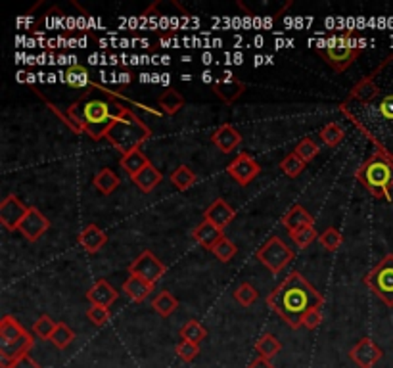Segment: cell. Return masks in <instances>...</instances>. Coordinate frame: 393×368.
<instances>
[{
	"instance_id": "83f0119b",
	"label": "cell",
	"mask_w": 393,
	"mask_h": 368,
	"mask_svg": "<svg viewBox=\"0 0 393 368\" xmlns=\"http://www.w3.org/2000/svg\"><path fill=\"white\" fill-rule=\"evenodd\" d=\"M152 307H154V311H156L157 315H162V317H169V315H173V312L177 311L179 301H177L175 295H171L169 292H159L156 298H154V303H152Z\"/></svg>"
},
{
	"instance_id": "cb8c5ba5",
	"label": "cell",
	"mask_w": 393,
	"mask_h": 368,
	"mask_svg": "<svg viewBox=\"0 0 393 368\" xmlns=\"http://www.w3.org/2000/svg\"><path fill=\"white\" fill-rule=\"evenodd\" d=\"M119 163H121V167L125 169L127 173H129V177L132 179V177H137L144 167L150 165V159H148V156H146L142 150H135L131 152V154L121 157V162Z\"/></svg>"
},
{
	"instance_id": "b9f144b4",
	"label": "cell",
	"mask_w": 393,
	"mask_h": 368,
	"mask_svg": "<svg viewBox=\"0 0 393 368\" xmlns=\"http://www.w3.org/2000/svg\"><path fill=\"white\" fill-rule=\"evenodd\" d=\"M177 355L181 357L184 362H192L196 357L200 355V345L187 342V340H181V343L177 345Z\"/></svg>"
},
{
	"instance_id": "ee69618b",
	"label": "cell",
	"mask_w": 393,
	"mask_h": 368,
	"mask_svg": "<svg viewBox=\"0 0 393 368\" xmlns=\"http://www.w3.org/2000/svg\"><path fill=\"white\" fill-rule=\"evenodd\" d=\"M323 322V315H320V309H313V311H309L303 317V322H301V326L303 328H307V330H315V328H318V325Z\"/></svg>"
},
{
	"instance_id": "e575fe53",
	"label": "cell",
	"mask_w": 393,
	"mask_h": 368,
	"mask_svg": "<svg viewBox=\"0 0 393 368\" xmlns=\"http://www.w3.org/2000/svg\"><path fill=\"white\" fill-rule=\"evenodd\" d=\"M290 236H292V240L295 242V246H298V248L305 250L307 246H311V243L317 240L318 234H317V231H315V225H307V226H301V228H298V231L290 232Z\"/></svg>"
},
{
	"instance_id": "3957f363",
	"label": "cell",
	"mask_w": 393,
	"mask_h": 368,
	"mask_svg": "<svg viewBox=\"0 0 393 368\" xmlns=\"http://www.w3.org/2000/svg\"><path fill=\"white\" fill-rule=\"evenodd\" d=\"M115 94H108L106 98H98L90 93H83L77 102H73L68 110V125L73 127V131L87 132L93 140L106 138L110 127L123 110V104H119Z\"/></svg>"
},
{
	"instance_id": "d4e9b609",
	"label": "cell",
	"mask_w": 393,
	"mask_h": 368,
	"mask_svg": "<svg viewBox=\"0 0 393 368\" xmlns=\"http://www.w3.org/2000/svg\"><path fill=\"white\" fill-rule=\"evenodd\" d=\"M157 106L162 107V112L165 113V115H175V113L181 112V107L184 106V98L177 93L175 88H167L165 93L159 94Z\"/></svg>"
},
{
	"instance_id": "e0dca14e",
	"label": "cell",
	"mask_w": 393,
	"mask_h": 368,
	"mask_svg": "<svg viewBox=\"0 0 393 368\" xmlns=\"http://www.w3.org/2000/svg\"><path fill=\"white\" fill-rule=\"evenodd\" d=\"M211 142L215 144L223 154H231V152L236 150L238 146L242 144V137H240V132H238L234 127L225 123V125H221L217 131L213 132Z\"/></svg>"
},
{
	"instance_id": "5b68a950",
	"label": "cell",
	"mask_w": 393,
	"mask_h": 368,
	"mask_svg": "<svg viewBox=\"0 0 393 368\" xmlns=\"http://www.w3.org/2000/svg\"><path fill=\"white\" fill-rule=\"evenodd\" d=\"M357 181L378 200H389L393 190V159L376 152L357 169Z\"/></svg>"
},
{
	"instance_id": "4fadbf2b",
	"label": "cell",
	"mask_w": 393,
	"mask_h": 368,
	"mask_svg": "<svg viewBox=\"0 0 393 368\" xmlns=\"http://www.w3.org/2000/svg\"><path fill=\"white\" fill-rule=\"evenodd\" d=\"M382 357H384V353H382L380 347L370 337L359 340L350 351V359L359 368H372L376 362L380 361Z\"/></svg>"
},
{
	"instance_id": "2e32d148",
	"label": "cell",
	"mask_w": 393,
	"mask_h": 368,
	"mask_svg": "<svg viewBox=\"0 0 393 368\" xmlns=\"http://www.w3.org/2000/svg\"><path fill=\"white\" fill-rule=\"evenodd\" d=\"M243 90H246V85L234 75H225L223 79L213 83V93L226 104H234L242 96Z\"/></svg>"
},
{
	"instance_id": "6da1fadb",
	"label": "cell",
	"mask_w": 393,
	"mask_h": 368,
	"mask_svg": "<svg viewBox=\"0 0 393 368\" xmlns=\"http://www.w3.org/2000/svg\"><path fill=\"white\" fill-rule=\"evenodd\" d=\"M340 112L374 144L376 150L393 159V54L351 88L340 104Z\"/></svg>"
},
{
	"instance_id": "8fae6325",
	"label": "cell",
	"mask_w": 393,
	"mask_h": 368,
	"mask_svg": "<svg viewBox=\"0 0 393 368\" xmlns=\"http://www.w3.org/2000/svg\"><path fill=\"white\" fill-rule=\"evenodd\" d=\"M226 173H229L240 186H246V184H250V182L261 173V167H259V163H257L250 154H238V156L226 165Z\"/></svg>"
},
{
	"instance_id": "9a60e30c",
	"label": "cell",
	"mask_w": 393,
	"mask_h": 368,
	"mask_svg": "<svg viewBox=\"0 0 393 368\" xmlns=\"http://www.w3.org/2000/svg\"><path fill=\"white\" fill-rule=\"evenodd\" d=\"M234 217H236L234 207L229 206L223 198H217V200L213 201L211 206L207 207L206 211H204V219L209 221L211 225L219 226L221 231L231 225L232 221H234Z\"/></svg>"
},
{
	"instance_id": "4dcf8cb0",
	"label": "cell",
	"mask_w": 393,
	"mask_h": 368,
	"mask_svg": "<svg viewBox=\"0 0 393 368\" xmlns=\"http://www.w3.org/2000/svg\"><path fill=\"white\" fill-rule=\"evenodd\" d=\"M63 81H68L71 87H75V88L94 87V85H90V81H88L87 69L81 68V65H71V68L66 71V75H63Z\"/></svg>"
},
{
	"instance_id": "30bf717a",
	"label": "cell",
	"mask_w": 393,
	"mask_h": 368,
	"mask_svg": "<svg viewBox=\"0 0 393 368\" xmlns=\"http://www.w3.org/2000/svg\"><path fill=\"white\" fill-rule=\"evenodd\" d=\"M165 270H167L165 265H163L150 250L142 251V253L129 265V275L140 276V278L150 282V284H156V282L165 275Z\"/></svg>"
},
{
	"instance_id": "f6af8a7d",
	"label": "cell",
	"mask_w": 393,
	"mask_h": 368,
	"mask_svg": "<svg viewBox=\"0 0 393 368\" xmlns=\"http://www.w3.org/2000/svg\"><path fill=\"white\" fill-rule=\"evenodd\" d=\"M248 368H275V367H273V362L268 361V359L257 357L256 361L250 362V367H248Z\"/></svg>"
},
{
	"instance_id": "484cf974",
	"label": "cell",
	"mask_w": 393,
	"mask_h": 368,
	"mask_svg": "<svg viewBox=\"0 0 393 368\" xmlns=\"http://www.w3.org/2000/svg\"><path fill=\"white\" fill-rule=\"evenodd\" d=\"M121 184L119 177L113 173L112 169H100L96 175H94V186L98 188V192H102L104 196H110L117 190V186Z\"/></svg>"
},
{
	"instance_id": "f546056e",
	"label": "cell",
	"mask_w": 393,
	"mask_h": 368,
	"mask_svg": "<svg viewBox=\"0 0 393 368\" xmlns=\"http://www.w3.org/2000/svg\"><path fill=\"white\" fill-rule=\"evenodd\" d=\"M181 337L182 340H187V342L200 345L207 337V330L198 322V320H188L187 325L181 328Z\"/></svg>"
},
{
	"instance_id": "74e56055",
	"label": "cell",
	"mask_w": 393,
	"mask_h": 368,
	"mask_svg": "<svg viewBox=\"0 0 393 368\" xmlns=\"http://www.w3.org/2000/svg\"><path fill=\"white\" fill-rule=\"evenodd\" d=\"M234 300L243 307L253 305L257 300V290L251 286L250 282H243V284H240V286L234 290Z\"/></svg>"
},
{
	"instance_id": "277c9868",
	"label": "cell",
	"mask_w": 393,
	"mask_h": 368,
	"mask_svg": "<svg viewBox=\"0 0 393 368\" xmlns=\"http://www.w3.org/2000/svg\"><path fill=\"white\" fill-rule=\"evenodd\" d=\"M152 137V129L142 119L135 115L127 106H123L117 119L113 121V125L110 127L106 138L108 142L112 144L113 148H117L123 156L131 154L135 150H140L148 138Z\"/></svg>"
},
{
	"instance_id": "7bdbcfd3",
	"label": "cell",
	"mask_w": 393,
	"mask_h": 368,
	"mask_svg": "<svg viewBox=\"0 0 393 368\" xmlns=\"http://www.w3.org/2000/svg\"><path fill=\"white\" fill-rule=\"evenodd\" d=\"M2 368H41V364L31 355H23L16 361L2 362Z\"/></svg>"
},
{
	"instance_id": "44dd1931",
	"label": "cell",
	"mask_w": 393,
	"mask_h": 368,
	"mask_svg": "<svg viewBox=\"0 0 393 368\" xmlns=\"http://www.w3.org/2000/svg\"><path fill=\"white\" fill-rule=\"evenodd\" d=\"M282 225L286 226L288 232H293L298 231V228H301V226L315 225V217L307 211L305 207L293 206L292 209H288L286 215L282 217Z\"/></svg>"
},
{
	"instance_id": "52a82bcc",
	"label": "cell",
	"mask_w": 393,
	"mask_h": 368,
	"mask_svg": "<svg viewBox=\"0 0 393 368\" xmlns=\"http://www.w3.org/2000/svg\"><path fill=\"white\" fill-rule=\"evenodd\" d=\"M362 282L374 292L378 300L387 307H393V253L382 257V261L362 278Z\"/></svg>"
},
{
	"instance_id": "f1b7e54d",
	"label": "cell",
	"mask_w": 393,
	"mask_h": 368,
	"mask_svg": "<svg viewBox=\"0 0 393 368\" xmlns=\"http://www.w3.org/2000/svg\"><path fill=\"white\" fill-rule=\"evenodd\" d=\"M171 182L175 184L179 190H188L196 184V173L188 165H179V167L171 173Z\"/></svg>"
},
{
	"instance_id": "1f68e13d",
	"label": "cell",
	"mask_w": 393,
	"mask_h": 368,
	"mask_svg": "<svg viewBox=\"0 0 393 368\" xmlns=\"http://www.w3.org/2000/svg\"><path fill=\"white\" fill-rule=\"evenodd\" d=\"M318 152H320L318 144L315 142V140H311V138H303V140H300L298 146L293 148V154L300 157L303 163L313 162V159L318 156Z\"/></svg>"
},
{
	"instance_id": "d6986e66",
	"label": "cell",
	"mask_w": 393,
	"mask_h": 368,
	"mask_svg": "<svg viewBox=\"0 0 393 368\" xmlns=\"http://www.w3.org/2000/svg\"><path fill=\"white\" fill-rule=\"evenodd\" d=\"M117 290H115L110 282L102 278V280L96 282V284L88 290L87 300L90 301L93 305H102L110 309V305L117 301Z\"/></svg>"
},
{
	"instance_id": "5bb4252c",
	"label": "cell",
	"mask_w": 393,
	"mask_h": 368,
	"mask_svg": "<svg viewBox=\"0 0 393 368\" xmlns=\"http://www.w3.org/2000/svg\"><path fill=\"white\" fill-rule=\"evenodd\" d=\"M29 242H37L38 238L43 236L44 232L51 231V221L46 219L43 211H38L37 207H29L26 219L21 221V225L18 228Z\"/></svg>"
},
{
	"instance_id": "8992f818",
	"label": "cell",
	"mask_w": 393,
	"mask_h": 368,
	"mask_svg": "<svg viewBox=\"0 0 393 368\" xmlns=\"http://www.w3.org/2000/svg\"><path fill=\"white\" fill-rule=\"evenodd\" d=\"M33 349L31 334L19 325L18 318L4 315L0 320V355L2 362L16 361L19 357L29 355Z\"/></svg>"
},
{
	"instance_id": "f35d334b",
	"label": "cell",
	"mask_w": 393,
	"mask_h": 368,
	"mask_svg": "<svg viewBox=\"0 0 393 368\" xmlns=\"http://www.w3.org/2000/svg\"><path fill=\"white\" fill-rule=\"evenodd\" d=\"M318 242H320V246H325V250L336 251L343 242L342 232L337 231V228H334V226H328V228L318 236Z\"/></svg>"
},
{
	"instance_id": "ac0fdd59",
	"label": "cell",
	"mask_w": 393,
	"mask_h": 368,
	"mask_svg": "<svg viewBox=\"0 0 393 368\" xmlns=\"http://www.w3.org/2000/svg\"><path fill=\"white\" fill-rule=\"evenodd\" d=\"M108 243V234L102 231L98 225L85 226L79 234V246L88 253H96L100 251Z\"/></svg>"
},
{
	"instance_id": "d590c367",
	"label": "cell",
	"mask_w": 393,
	"mask_h": 368,
	"mask_svg": "<svg viewBox=\"0 0 393 368\" xmlns=\"http://www.w3.org/2000/svg\"><path fill=\"white\" fill-rule=\"evenodd\" d=\"M307 163H303L300 159V157L295 156V154H288L284 159L281 162V169L282 173L286 177H290V179H295V177H300L301 173H303V169H305Z\"/></svg>"
},
{
	"instance_id": "ffe728a7",
	"label": "cell",
	"mask_w": 393,
	"mask_h": 368,
	"mask_svg": "<svg viewBox=\"0 0 393 368\" xmlns=\"http://www.w3.org/2000/svg\"><path fill=\"white\" fill-rule=\"evenodd\" d=\"M192 238L194 242H198L201 246V248H206V250L211 251L213 246L221 240V238H225V234H223V231L219 228V226L211 225L209 221H201L200 225L196 226L192 231Z\"/></svg>"
},
{
	"instance_id": "7402d4cb",
	"label": "cell",
	"mask_w": 393,
	"mask_h": 368,
	"mask_svg": "<svg viewBox=\"0 0 393 368\" xmlns=\"http://www.w3.org/2000/svg\"><path fill=\"white\" fill-rule=\"evenodd\" d=\"M154 286L156 284H150V282H146L140 276H129L123 284V292L131 298L132 301H137V303H142L152 292H154Z\"/></svg>"
},
{
	"instance_id": "603a6c76",
	"label": "cell",
	"mask_w": 393,
	"mask_h": 368,
	"mask_svg": "<svg viewBox=\"0 0 393 368\" xmlns=\"http://www.w3.org/2000/svg\"><path fill=\"white\" fill-rule=\"evenodd\" d=\"M163 175L159 173V169L154 167V163H150L148 167H144L137 177H132V182L137 184L138 190H142L144 194L152 192L154 188L162 182Z\"/></svg>"
},
{
	"instance_id": "836d02e7",
	"label": "cell",
	"mask_w": 393,
	"mask_h": 368,
	"mask_svg": "<svg viewBox=\"0 0 393 368\" xmlns=\"http://www.w3.org/2000/svg\"><path fill=\"white\" fill-rule=\"evenodd\" d=\"M211 253L217 257L221 263H229L232 257L238 253V248H236V243L231 242V240L225 236V238H221V240L213 246Z\"/></svg>"
},
{
	"instance_id": "ba28073f",
	"label": "cell",
	"mask_w": 393,
	"mask_h": 368,
	"mask_svg": "<svg viewBox=\"0 0 393 368\" xmlns=\"http://www.w3.org/2000/svg\"><path fill=\"white\" fill-rule=\"evenodd\" d=\"M318 56L323 58L334 71H345L357 58L361 56V46H357L355 41H351L350 35L340 37L336 44L318 48Z\"/></svg>"
},
{
	"instance_id": "60d3db41",
	"label": "cell",
	"mask_w": 393,
	"mask_h": 368,
	"mask_svg": "<svg viewBox=\"0 0 393 368\" xmlns=\"http://www.w3.org/2000/svg\"><path fill=\"white\" fill-rule=\"evenodd\" d=\"M110 309L102 305H90L87 311V318L94 326H104L110 320Z\"/></svg>"
},
{
	"instance_id": "7c38bea8",
	"label": "cell",
	"mask_w": 393,
	"mask_h": 368,
	"mask_svg": "<svg viewBox=\"0 0 393 368\" xmlns=\"http://www.w3.org/2000/svg\"><path fill=\"white\" fill-rule=\"evenodd\" d=\"M27 211H29V207L19 200L18 196L10 194L6 200H2V204H0V223L8 231H18Z\"/></svg>"
},
{
	"instance_id": "d6a6232c",
	"label": "cell",
	"mask_w": 393,
	"mask_h": 368,
	"mask_svg": "<svg viewBox=\"0 0 393 368\" xmlns=\"http://www.w3.org/2000/svg\"><path fill=\"white\" fill-rule=\"evenodd\" d=\"M320 138H323V142L326 146H330V148H336L340 144L343 142V138H345V132L337 123H328L320 129Z\"/></svg>"
},
{
	"instance_id": "7a4b0ae2",
	"label": "cell",
	"mask_w": 393,
	"mask_h": 368,
	"mask_svg": "<svg viewBox=\"0 0 393 368\" xmlns=\"http://www.w3.org/2000/svg\"><path fill=\"white\" fill-rule=\"evenodd\" d=\"M325 298L301 276V273L293 270L281 286H276L268 293L267 305L286 322L292 330L301 328L303 317L313 309H320Z\"/></svg>"
},
{
	"instance_id": "9c48e42d",
	"label": "cell",
	"mask_w": 393,
	"mask_h": 368,
	"mask_svg": "<svg viewBox=\"0 0 393 368\" xmlns=\"http://www.w3.org/2000/svg\"><path fill=\"white\" fill-rule=\"evenodd\" d=\"M256 257L276 276L281 275L282 270L293 261V251L288 248L286 243L282 242V238L271 236L257 250Z\"/></svg>"
},
{
	"instance_id": "4316f807",
	"label": "cell",
	"mask_w": 393,
	"mask_h": 368,
	"mask_svg": "<svg viewBox=\"0 0 393 368\" xmlns=\"http://www.w3.org/2000/svg\"><path fill=\"white\" fill-rule=\"evenodd\" d=\"M281 351H282V343L278 342V340H276L273 334H268V332L267 334H263V336L259 337L256 343L257 355L263 357V359H268V361H271L273 357L278 355Z\"/></svg>"
},
{
	"instance_id": "bcb514c9",
	"label": "cell",
	"mask_w": 393,
	"mask_h": 368,
	"mask_svg": "<svg viewBox=\"0 0 393 368\" xmlns=\"http://www.w3.org/2000/svg\"><path fill=\"white\" fill-rule=\"evenodd\" d=\"M204 81H206V83L211 81V75H209V73H204Z\"/></svg>"
},
{
	"instance_id": "8d00e7d4",
	"label": "cell",
	"mask_w": 393,
	"mask_h": 368,
	"mask_svg": "<svg viewBox=\"0 0 393 368\" xmlns=\"http://www.w3.org/2000/svg\"><path fill=\"white\" fill-rule=\"evenodd\" d=\"M73 340H75V334H73V330H71L68 325H63V322H58L56 332H54V334H52V337H51V342L56 345L58 349H66V347H69Z\"/></svg>"
},
{
	"instance_id": "ab89813d",
	"label": "cell",
	"mask_w": 393,
	"mask_h": 368,
	"mask_svg": "<svg viewBox=\"0 0 393 368\" xmlns=\"http://www.w3.org/2000/svg\"><path fill=\"white\" fill-rule=\"evenodd\" d=\"M56 326H58V322H54L51 317L43 315V317L38 318L37 322L33 325V332H35V334H37L41 340H44V342H46V340H51L52 334L56 332Z\"/></svg>"
}]
</instances>
